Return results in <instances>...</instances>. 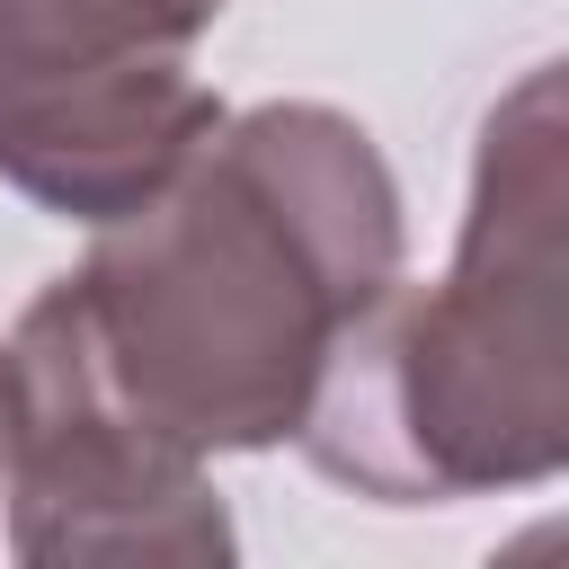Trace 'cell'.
<instances>
[{"label":"cell","mask_w":569,"mask_h":569,"mask_svg":"<svg viewBox=\"0 0 569 569\" xmlns=\"http://www.w3.org/2000/svg\"><path fill=\"white\" fill-rule=\"evenodd\" d=\"M400 284V187L320 98L222 116L187 169L44 284L98 391L160 445H293L347 329Z\"/></svg>","instance_id":"obj_1"},{"label":"cell","mask_w":569,"mask_h":569,"mask_svg":"<svg viewBox=\"0 0 569 569\" xmlns=\"http://www.w3.org/2000/svg\"><path fill=\"white\" fill-rule=\"evenodd\" d=\"M569 116L533 62L480 124L445 284H391L338 347L302 453L373 507L542 489L569 462Z\"/></svg>","instance_id":"obj_2"},{"label":"cell","mask_w":569,"mask_h":569,"mask_svg":"<svg viewBox=\"0 0 569 569\" xmlns=\"http://www.w3.org/2000/svg\"><path fill=\"white\" fill-rule=\"evenodd\" d=\"M0 516L27 569H213L240 551L204 462L98 391L44 293L0 347Z\"/></svg>","instance_id":"obj_3"},{"label":"cell","mask_w":569,"mask_h":569,"mask_svg":"<svg viewBox=\"0 0 569 569\" xmlns=\"http://www.w3.org/2000/svg\"><path fill=\"white\" fill-rule=\"evenodd\" d=\"M231 107L187 62H124L71 80H0V187L62 222L151 204Z\"/></svg>","instance_id":"obj_4"},{"label":"cell","mask_w":569,"mask_h":569,"mask_svg":"<svg viewBox=\"0 0 569 569\" xmlns=\"http://www.w3.org/2000/svg\"><path fill=\"white\" fill-rule=\"evenodd\" d=\"M231 0H0V80L178 62Z\"/></svg>","instance_id":"obj_5"}]
</instances>
